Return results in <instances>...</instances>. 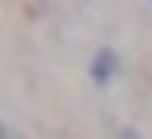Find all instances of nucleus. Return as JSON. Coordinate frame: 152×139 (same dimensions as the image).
Masks as SVG:
<instances>
[{"label": "nucleus", "mask_w": 152, "mask_h": 139, "mask_svg": "<svg viewBox=\"0 0 152 139\" xmlns=\"http://www.w3.org/2000/svg\"><path fill=\"white\" fill-rule=\"evenodd\" d=\"M119 66V57H115V49H99L95 53V62H91V78H95V86H107L111 82V74Z\"/></svg>", "instance_id": "f257e3e1"}, {"label": "nucleus", "mask_w": 152, "mask_h": 139, "mask_svg": "<svg viewBox=\"0 0 152 139\" xmlns=\"http://www.w3.org/2000/svg\"><path fill=\"white\" fill-rule=\"evenodd\" d=\"M119 139H136V131H119Z\"/></svg>", "instance_id": "f03ea898"}, {"label": "nucleus", "mask_w": 152, "mask_h": 139, "mask_svg": "<svg viewBox=\"0 0 152 139\" xmlns=\"http://www.w3.org/2000/svg\"><path fill=\"white\" fill-rule=\"evenodd\" d=\"M0 139H4V123H0Z\"/></svg>", "instance_id": "7ed1b4c3"}]
</instances>
